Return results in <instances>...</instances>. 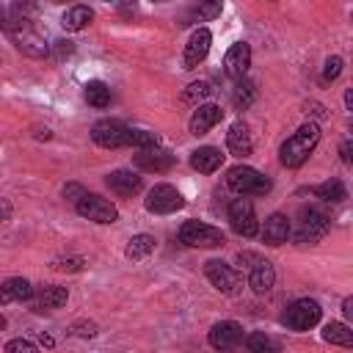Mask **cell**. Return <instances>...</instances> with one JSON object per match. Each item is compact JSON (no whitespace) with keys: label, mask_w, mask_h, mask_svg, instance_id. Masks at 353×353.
<instances>
[{"label":"cell","mask_w":353,"mask_h":353,"mask_svg":"<svg viewBox=\"0 0 353 353\" xmlns=\"http://www.w3.org/2000/svg\"><path fill=\"white\" fill-rule=\"evenodd\" d=\"M317 143H320V127H317L314 121L301 124V127L281 143V149H279V160H281V165H287V168H298V165H303L306 157L314 152Z\"/></svg>","instance_id":"obj_1"},{"label":"cell","mask_w":353,"mask_h":353,"mask_svg":"<svg viewBox=\"0 0 353 353\" xmlns=\"http://www.w3.org/2000/svg\"><path fill=\"white\" fill-rule=\"evenodd\" d=\"M226 185L240 196H265L270 190V179H265L251 165H234L226 171Z\"/></svg>","instance_id":"obj_2"},{"label":"cell","mask_w":353,"mask_h":353,"mask_svg":"<svg viewBox=\"0 0 353 353\" xmlns=\"http://www.w3.org/2000/svg\"><path fill=\"white\" fill-rule=\"evenodd\" d=\"M179 240L190 248H218L223 245V232L201 221H185L179 226Z\"/></svg>","instance_id":"obj_3"},{"label":"cell","mask_w":353,"mask_h":353,"mask_svg":"<svg viewBox=\"0 0 353 353\" xmlns=\"http://www.w3.org/2000/svg\"><path fill=\"white\" fill-rule=\"evenodd\" d=\"M320 303L317 301H312V298H301V301H295L287 312H284V317H281V323L287 325V328H292V331H309L312 325H317L320 323Z\"/></svg>","instance_id":"obj_4"},{"label":"cell","mask_w":353,"mask_h":353,"mask_svg":"<svg viewBox=\"0 0 353 353\" xmlns=\"http://www.w3.org/2000/svg\"><path fill=\"white\" fill-rule=\"evenodd\" d=\"M74 210H77V215H83V218H88L94 223H113L119 218V210L108 199H102L97 193H83L74 201Z\"/></svg>","instance_id":"obj_5"},{"label":"cell","mask_w":353,"mask_h":353,"mask_svg":"<svg viewBox=\"0 0 353 353\" xmlns=\"http://www.w3.org/2000/svg\"><path fill=\"white\" fill-rule=\"evenodd\" d=\"M143 204L154 215H171V212H176V210L185 207V199H182V193L174 185H154L146 193V201Z\"/></svg>","instance_id":"obj_6"},{"label":"cell","mask_w":353,"mask_h":353,"mask_svg":"<svg viewBox=\"0 0 353 353\" xmlns=\"http://www.w3.org/2000/svg\"><path fill=\"white\" fill-rule=\"evenodd\" d=\"M229 223L240 237H254L259 232V221H256L254 204L248 199H243V196L229 204Z\"/></svg>","instance_id":"obj_7"},{"label":"cell","mask_w":353,"mask_h":353,"mask_svg":"<svg viewBox=\"0 0 353 353\" xmlns=\"http://www.w3.org/2000/svg\"><path fill=\"white\" fill-rule=\"evenodd\" d=\"M204 276H207L210 284H212L218 292H223V295H237V292H240V276H237V270H234L232 265L221 262V259H210V262L204 265Z\"/></svg>","instance_id":"obj_8"},{"label":"cell","mask_w":353,"mask_h":353,"mask_svg":"<svg viewBox=\"0 0 353 353\" xmlns=\"http://www.w3.org/2000/svg\"><path fill=\"white\" fill-rule=\"evenodd\" d=\"M127 130L130 127H124L116 119H102L91 127V138L102 149H119V146H127Z\"/></svg>","instance_id":"obj_9"},{"label":"cell","mask_w":353,"mask_h":353,"mask_svg":"<svg viewBox=\"0 0 353 353\" xmlns=\"http://www.w3.org/2000/svg\"><path fill=\"white\" fill-rule=\"evenodd\" d=\"M325 232H328V215H325V212H320V210H314V207L301 210V229H298V234H295L298 243H306V240L314 243V240H320Z\"/></svg>","instance_id":"obj_10"},{"label":"cell","mask_w":353,"mask_h":353,"mask_svg":"<svg viewBox=\"0 0 353 353\" xmlns=\"http://www.w3.org/2000/svg\"><path fill=\"white\" fill-rule=\"evenodd\" d=\"M251 66V47L245 41H234L223 55V72L232 80H243Z\"/></svg>","instance_id":"obj_11"},{"label":"cell","mask_w":353,"mask_h":353,"mask_svg":"<svg viewBox=\"0 0 353 353\" xmlns=\"http://www.w3.org/2000/svg\"><path fill=\"white\" fill-rule=\"evenodd\" d=\"M210 44H212V33H210L207 28L193 30V33H190V39H188V44H185V55H182L185 69H196V66L207 58Z\"/></svg>","instance_id":"obj_12"},{"label":"cell","mask_w":353,"mask_h":353,"mask_svg":"<svg viewBox=\"0 0 353 353\" xmlns=\"http://www.w3.org/2000/svg\"><path fill=\"white\" fill-rule=\"evenodd\" d=\"M243 342V325L234 320H221L210 328V345L215 350H232Z\"/></svg>","instance_id":"obj_13"},{"label":"cell","mask_w":353,"mask_h":353,"mask_svg":"<svg viewBox=\"0 0 353 353\" xmlns=\"http://www.w3.org/2000/svg\"><path fill=\"white\" fill-rule=\"evenodd\" d=\"M132 163H135V168H141V171H149V174H163V171H168L171 165H174V154L171 152H165V149H143V152H138L135 157H132Z\"/></svg>","instance_id":"obj_14"},{"label":"cell","mask_w":353,"mask_h":353,"mask_svg":"<svg viewBox=\"0 0 353 353\" xmlns=\"http://www.w3.org/2000/svg\"><path fill=\"white\" fill-rule=\"evenodd\" d=\"M221 119H223L221 105L207 102V105H199V108L193 110V116H190L188 127H190V132H193V135H204V132H210Z\"/></svg>","instance_id":"obj_15"},{"label":"cell","mask_w":353,"mask_h":353,"mask_svg":"<svg viewBox=\"0 0 353 353\" xmlns=\"http://www.w3.org/2000/svg\"><path fill=\"white\" fill-rule=\"evenodd\" d=\"M226 146L234 157H248L254 143H251V132H248V124L245 121H234L226 132Z\"/></svg>","instance_id":"obj_16"},{"label":"cell","mask_w":353,"mask_h":353,"mask_svg":"<svg viewBox=\"0 0 353 353\" xmlns=\"http://www.w3.org/2000/svg\"><path fill=\"white\" fill-rule=\"evenodd\" d=\"M105 182H108V188H110L113 193H119V196H132V193L141 190V176H138L135 171H130V168H116V171H110Z\"/></svg>","instance_id":"obj_17"},{"label":"cell","mask_w":353,"mask_h":353,"mask_svg":"<svg viewBox=\"0 0 353 353\" xmlns=\"http://www.w3.org/2000/svg\"><path fill=\"white\" fill-rule=\"evenodd\" d=\"M273 281H276V270H273V265H270L268 259H256V262L251 265V273H248V284H251V290H254L256 295H265V292H270Z\"/></svg>","instance_id":"obj_18"},{"label":"cell","mask_w":353,"mask_h":353,"mask_svg":"<svg viewBox=\"0 0 353 353\" xmlns=\"http://www.w3.org/2000/svg\"><path fill=\"white\" fill-rule=\"evenodd\" d=\"M287 237H290V218L281 212H273L262 226V240L268 245H281L287 243Z\"/></svg>","instance_id":"obj_19"},{"label":"cell","mask_w":353,"mask_h":353,"mask_svg":"<svg viewBox=\"0 0 353 353\" xmlns=\"http://www.w3.org/2000/svg\"><path fill=\"white\" fill-rule=\"evenodd\" d=\"M221 163H223V154H221V149H215V146H199V149L190 154V165H193L196 171H201V174L218 171Z\"/></svg>","instance_id":"obj_20"},{"label":"cell","mask_w":353,"mask_h":353,"mask_svg":"<svg viewBox=\"0 0 353 353\" xmlns=\"http://www.w3.org/2000/svg\"><path fill=\"white\" fill-rule=\"evenodd\" d=\"M33 298V287L28 279H6L0 284V303H11V301H30Z\"/></svg>","instance_id":"obj_21"},{"label":"cell","mask_w":353,"mask_h":353,"mask_svg":"<svg viewBox=\"0 0 353 353\" xmlns=\"http://www.w3.org/2000/svg\"><path fill=\"white\" fill-rule=\"evenodd\" d=\"M91 19H94V11H91L88 6H72V8H66V14L61 17V25H63L66 30L77 33V30L88 28Z\"/></svg>","instance_id":"obj_22"},{"label":"cell","mask_w":353,"mask_h":353,"mask_svg":"<svg viewBox=\"0 0 353 353\" xmlns=\"http://www.w3.org/2000/svg\"><path fill=\"white\" fill-rule=\"evenodd\" d=\"M69 301V290L66 287H58V284H50L39 292V301H36V309L44 312V309H61L63 303Z\"/></svg>","instance_id":"obj_23"},{"label":"cell","mask_w":353,"mask_h":353,"mask_svg":"<svg viewBox=\"0 0 353 353\" xmlns=\"http://www.w3.org/2000/svg\"><path fill=\"white\" fill-rule=\"evenodd\" d=\"M312 193H314L317 199L328 201V204H339V201H345V199H347V190H345V185H342L339 179H328V182H323V185L312 188Z\"/></svg>","instance_id":"obj_24"},{"label":"cell","mask_w":353,"mask_h":353,"mask_svg":"<svg viewBox=\"0 0 353 353\" xmlns=\"http://www.w3.org/2000/svg\"><path fill=\"white\" fill-rule=\"evenodd\" d=\"M85 102L91 108H108L110 105V88L102 80H88L85 83Z\"/></svg>","instance_id":"obj_25"},{"label":"cell","mask_w":353,"mask_h":353,"mask_svg":"<svg viewBox=\"0 0 353 353\" xmlns=\"http://www.w3.org/2000/svg\"><path fill=\"white\" fill-rule=\"evenodd\" d=\"M152 251H154V237L152 234H135V237H130V243L124 248L127 259H143Z\"/></svg>","instance_id":"obj_26"},{"label":"cell","mask_w":353,"mask_h":353,"mask_svg":"<svg viewBox=\"0 0 353 353\" xmlns=\"http://www.w3.org/2000/svg\"><path fill=\"white\" fill-rule=\"evenodd\" d=\"M323 339L331 342V345L350 347V345H353V331H350L345 323H328V325L323 328Z\"/></svg>","instance_id":"obj_27"},{"label":"cell","mask_w":353,"mask_h":353,"mask_svg":"<svg viewBox=\"0 0 353 353\" xmlns=\"http://www.w3.org/2000/svg\"><path fill=\"white\" fill-rule=\"evenodd\" d=\"M245 353H279V342L268 334H248L245 336Z\"/></svg>","instance_id":"obj_28"},{"label":"cell","mask_w":353,"mask_h":353,"mask_svg":"<svg viewBox=\"0 0 353 353\" xmlns=\"http://www.w3.org/2000/svg\"><path fill=\"white\" fill-rule=\"evenodd\" d=\"M254 97H256V88H254V83H248L245 77H243V80H237V85H234V94H232V99H234V108L245 110V108L254 102Z\"/></svg>","instance_id":"obj_29"},{"label":"cell","mask_w":353,"mask_h":353,"mask_svg":"<svg viewBox=\"0 0 353 353\" xmlns=\"http://www.w3.org/2000/svg\"><path fill=\"white\" fill-rule=\"evenodd\" d=\"M127 146H135L138 152L154 149L157 146V135L149 132V130H127Z\"/></svg>","instance_id":"obj_30"},{"label":"cell","mask_w":353,"mask_h":353,"mask_svg":"<svg viewBox=\"0 0 353 353\" xmlns=\"http://www.w3.org/2000/svg\"><path fill=\"white\" fill-rule=\"evenodd\" d=\"M210 94H212L210 83H207V80H199V83H190V85L185 88L182 99H185V102H196V99H204V97H210Z\"/></svg>","instance_id":"obj_31"},{"label":"cell","mask_w":353,"mask_h":353,"mask_svg":"<svg viewBox=\"0 0 353 353\" xmlns=\"http://www.w3.org/2000/svg\"><path fill=\"white\" fill-rule=\"evenodd\" d=\"M52 268H55L58 273H77V270L85 268V259H83V256H66V259H55Z\"/></svg>","instance_id":"obj_32"},{"label":"cell","mask_w":353,"mask_h":353,"mask_svg":"<svg viewBox=\"0 0 353 353\" xmlns=\"http://www.w3.org/2000/svg\"><path fill=\"white\" fill-rule=\"evenodd\" d=\"M221 14V3H201L190 11V19H212Z\"/></svg>","instance_id":"obj_33"},{"label":"cell","mask_w":353,"mask_h":353,"mask_svg":"<svg viewBox=\"0 0 353 353\" xmlns=\"http://www.w3.org/2000/svg\"><path fill=\"white\" fill-rule=\"evenodd\" d=\"M6 353H39V347L30 339H8L6 342Z\"/></svg>","instance_id":"obj_34"},{"label":"cell","mask_w":353,"mask_h":353,"mask_svg":"<svg viewBox=\"0 0 353 353\" xmlns=\"http://www.w3.org/2000/svg\"><path fill=\"white\" fill-rule=\"evenodd\" d=\"M339 72H342V58H339V55H334V58H328V61H325L323 80H336V77H339Z\"/></svg>","instance_id":"obj_35"},{"label":"cell","mask_w":353,"mask_h":353,"mask_svg":"<svg viewBox=\"0 0 353 353\" xmlns=\"http://www.w3.org/2000/svg\"><path fill=\"white\" fill-rule=\"evenodd\" d=\"M83 193H85V190H83L77 182H72V185H66V188H63V196H66V199H72V201H77Z\"/></svg>","instance_id":"obj_36"},{"label":"cell","mask_w":353,"mask_h":353,"mask_svg":"<svg viewBox=\"0 0 353 353\" xmlns=\"http://www.w3.org/2000/svg\"><path fill=\"white\" fill-rule=\"evenodd\" d=\"M11 212H14V210H11V201H8V199H0V221H8Z\"/></svg>","instance_id":"obj_37"},{"label":"cell","mask_w":353,"mask_h":353,"mask_svg":"<svg viewBox=\"0 0 353 353\" xmlns=\"http://www.w3.org/2000/svg\"><path fill=\"white\" fill-rule=\"evenodd\" d=\"M339 157H342V163H350V141H345L339 146Z\"/></svg>","instance_id":"obj_38"},{"label":"cell","mask_w":353,"mask_h":353,"mask_svg":"<svg viewBox=\"0 0 353 353\" xmlns=\"http://www.w3.org/2000/svg\"><path fill=\"white\" fill-rule=\"evenodd\" d=\"M342 312H345V317L353 314V298H345V301H342Z\"/></svg>","instance_id":"obj_39"},{"label":"cell","mask_w":353,"mask_h":353,"mask_svg":"<svg viewBox=\"0 0 353 353\" xmlns=\"http://www.w3.org/2000/svg\"><path fill=\"white\" fill-rule=\"evenodd\" d=\"M6 22H8V11L0 8V28H6Z\"/></svg>","instance_id":"obj_40"},{"label":"cell","mask_w":353,"mask_h":353,"mask_svg":"<svg viewBox=\"0 0 353 353\" xmlns=\"http://www.w3.org/2000/svg\"><path fill=\"white\" fill-rule=\"evenodd\" d=\"M39 342H41V345H47V347H52V339H50L47 334H41V336H39Z\"/></svg>","instance_id":"obj_41"},{"label":"cell","mask_w":353,"mask_h":353,"mask_svg":"<svg viewBox=\"0 0 353 353\" xmlns=\"http://www.w3.org/2000/svg\"><path fill=\"white\" fill-rule=\"evenodd\" d=\"M3 328H6V317L0 314V331H3Z\"/></svg>","instance_id":"obj_42"}]
</instances>
